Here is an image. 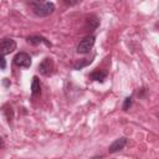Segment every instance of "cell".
Returning <instances> with one entry per match:
<instances>
[{
	"label": "cell",
	"instance_id": "cell-1",
	"mask_svg": "<svg viewBox=\"0 0 159 159\" xmlns=\"http://www.w3.org/2000/svg\"><path fill=\"white\" fill-rule=\"evenodd\" d=\"M30 5H31L35 15L41 16V17L48 16L55 11V4L50 2V1H31Z\"/></svg>",
	"mask_w": 159,
	"mask_h": 159
},
{
	"label": "cell",
	"instance_id": "cell-2",
	"mask_svg": "<svg viewBox=\"0 0 159 159\" xmlns=\"http://www.w3.org/2000/svg\"><path fill=\"white\" fill-rule=\"evenodd\" d=\"M94 41H96V37H94L93 35L86 36V37L78 43V46H77V52H78V53H88V52L92 50V47H93V45H94Z\"/></svg>",
	"mask_w": 159,
	"mask_h": 159
},
{
	"label": "cell",
	"instance_id": "cell-3",
	"mask_svg": "<svg viewBox=\"0 0 159 159\" xmlns=\"http://www.w3.org/2000/svg\"><path fill=\"white\" fill-rule=\"evenodd\" d=\"M53 70H55V63H53V60L50 58V57H46V58L39 65V71H40V73L43 75V76H50V75H52Z\"/></svg>",
	"mask_w": 159,
	"mask_h": 159
},
{
	"label": "cell",
	"instance_id": "cell-4",
	"mask_svg": "<svg viewBox=\"0 0 159 159\" xmlns=\"http://www.w3.org/2000/svg\"><path fill=\"white\" fill-rule=\"evenodd\" d=\"M16 48V42L12 39H4L0 41V56L9 55Z\"/></svg>",
	"mask_w": 159,
	"mask_h": 159
},
{
	"label": "cell",
	"instance_id": "cell-5",
	"mask_svg": "<svg viewBox=\"0 0 159 159\" xmlns=\"http://www.w3.org/2000/svg\"><path fill=\"white\" fill-rule=\"evenodd\" d=\"M14 62L16 66L22 67V68H29L31 66V57L26 52H19L14 57Z\"/></svg>",
	"mask_w": 159,
	"mask_h": 159
},
{
	"label": "cell",
	"instance_id": "cell-6",
	"mask_svg": "<svg viewBox=\"0 0 159 159\" xmlns=\"http://www.w3.org/2000/svg\"><path fill=\"white\" fill-rule=\"evenodd\" d=\"M125 143H127V139H125L124 137H120V138L116 139V140L109 145V148H108L109 153H117V152L122 150V149L124 148Z\"/></svg>",
	"mask_w": 159,
	"mask_h": 159
},
{
	"label": "cell",
	"instance_id": "cell-7",
	"mask_svg": "<svg viewBox=\"0 0 159 159\" xmlns=\"http://www.w3.org/2000/svg\"><path fill=\"white\" fill-rule=\"evenodd\" d=\"M27 42H29V43H32V45L46 43L48 47H51V43H50L45 37H41V36H30V37H27Z\"/></svg>",
	"mask_w": 159,
	"mask_h": 159
},
{
	"label": "cell",
	"instance_id": "cell-8",
	"mask_svg": "<svg viewBox=\"0 0 159 159\" xmlns=\"http://www.w3.org/2000/svg\"><path fill=\"white\" fill-rule=\"evenodd\" d=\"M91 80L93 81H99V82H103L107 77V72L104 71H101V70H97V71H93L91 75H89Z\"/></svg>",
	"mask_w": 159,
	"mask_h": 159
},
{
	"label": "cell",
	"instance_id": "cell-9",
	"mask_svg": "<svg viewBox=\"0 0 159 159\" xmlns=\"http://www.w3.org/2000/svg\"><path fill=\"white\" fill-rule=\"evenodd\" d=\"M98 25H99V20H98L96 16H91V17H88L87 21H86V27H87L89 31L96 30Z\"/></svg>",
	"mask_w": 159,
	"mask_h": 159
},
{
	"label": "cell",
	"instance_id": "cell-10",
	"mask_svg": "<svg viewBox=\"0 0 159 159\" xmlns=\"http://www.w3.org/2000/svg\"><path fill=\"white\" fill-rule=\"evenodd\" d=\"M40 92H41L40 81H39V78L35 76V77L32 78V83H31V93H32V96H34V97H36V96H39V94H40Z\"/></svg>",
	"mask_w": 159,
	"mask_h": 159
},
{
	"label": "cell",
	"instance_id": "cell-11",
	"mask_svg": "<svg viewBox=\"0 0 159 159\" xmlns=\"http://www.w3.org/2000/svg\"><path fill=\"white\" fill-rule=\"evenodd\" d=\"M132 106V98L130 97H127L125 99H124V104H123V109L124 111H127L129 107Z\"/></svg>",
	"mask_w": 159,
	"mask_h": 159
},
{
	"label": "cell",
	"instance_id": "cell-12",
	"mask_svg": "<svg viewBox=\"0 0 159 159\" xmlns=\"http://www.w3.org/2000/svg\"><path fill=\"white\" fill-rule=\"evenodd\" d=\"M0 68L1 70H5L6 68V61H5L4 56H0Z\"/></svg>",
	"mask_w": 159,
	"mask_h": 159
},
{
	"label": "cell",
	"instance_id": "cell-13",
	"mask_svg": "<svg viewBox=\"0 0 159 159\" xmlns=\"http://www.w3.org/2000/svg\"><path fill=\"white\" fill-rule=\"evenodd\" d=\"M88 63V61H83V62H77L76 65H75V68L76 70H78V68H82L83 66H86Z\"/></svg>",
	"mask_w": 159,
	"mask_h": 159
},
{
	"label": "cell",
	"instance_id": "cell-14",
	"mask_svg": "<svg viewBox=\"0 0 159 159\" xmlns=\"http://www.w3.org/2000/svg\"><path fill=\"white\" fill-rule=\"evenodd\" d=\"M4 147V139L0 137V148H2Z\"/></svg>",
	"mask_w": 159,
	"mask_h": 159
}]
</instances>
